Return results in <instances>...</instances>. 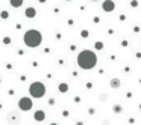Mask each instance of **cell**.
<instances>
[{
    "label": "cell",
    "mask_w": 141,
    "mask_h": 125,
    "mask_svg": "<svg viewBox=\"0 0 141 125\" xmlns=\"http://www.w3.org/2000/svg\"><path fill=\"white\" fill-rule=\"evenodd\" d=\"M97 63V56L91 50H83L78 54V65L82 69H93Z\"/></svg>",
    "instance_id": "1"
},
{
    "label": "cell",
    "mask_w": 141,
    "mask_h": 125,
    "mask_svg": "<svg viewBox=\"0 0 141 125\" xmlns=\"http://www.w3.org/2000/svg\"><path fill=\"white\" fill-rule=\"evenodd\" d=\"M18 107H20V110H23V111L31 110L32 109V99H31V98H27V96L21 98V99L18 101Z\"/></svg>",
    "instance_id": "5"
},
{
    "label": "cell",
    "mask_w": 141,
    "mask_h": 125,
    "mask_svg": "<svg viewBox=\"0 0 141 125\" xmlns=\"http://www.w3.org/2000/svg\"><path fill=\"white\" fill-rule=\"evenodd\" d=\"M40 2H41V3H44V2H46V0H40Z\"/></svg>",
    "instance_id": "18"
},
{
    "label": "cell",
    "mask_w": 141,
    "mask_h": 125,
    "mask_svg": "<svg viewBox=\"0 0 141 125\" xmlns=\"http://www.w3.org/2000/svg\"><path fill=\"white\" fill-rule=\"evenodd\" d=\"M9 2H11V6L14 8H20L23 5V0H9Z\"/></svg>",
    "instance_id": "9"
},
{
    "label": "cell",
    "mask_w": 141,
    "mask_h": 125,
    "mask_svg": "<svg viewBox=\"0 0 141 125\" xmlns=\"http://www.w3.org/2000/svg\"><path fill=\"white\" fill-rule=\"evenodd\" d=\"M94 47H96V50H102V48H103V44H102V42H96Z\"/></svg>",
    "instance_id": "12"
},
{
    "label": "cell",
    "mask_w": 141,
    "mask_h": 125,
    "mask_svg": "<svg viewBox=\"0 0 141 125\" xmlns=\"http://www.w3.org/2000/svg\"><path fill=\"white\" fill-rule=\"evenodd\" d=\"M93 2H96V0H93Z\"/></svg>",
    "instance_id": "19"
},
{
    "label": "cell",
    "mask_w": 141,
    "mask_h": 125,
    "mask_svg": "<svg viewBox=\"0 0 141 125\" xmlns=\"http://www.w3.org/2000/svg\"><path fill=\"white\" fill-rule=\"evenodd\" d=\"M53 125H55V124H53Z\"/></svg>",
    "instance_id": "20"
},
{
    "label": "cell",
    "mask_w": 141,
    "mask_h": 125,
    "mask_svg": "<svg viewBox=\"0 0 141 125\" xmlns=\"http://www.w3.org/2000/svg\"><path fill=\"white\" fill-rule=\"evenodd\" d=\"M24 44L27 45V47H38L41 42H43V35L40 33L38 30H35V29H31V30H27L24 33Z\"/></svg>",
    "instance_id": "2"
},
{
    "label": "cell",
    "mask_w": 141,
    "mask_h": 125,
    "mask_svg": "<svg viewBox=\"0 0 141 125\" xmlns=\"http://www.w3.org/2000/svg\"><path fill=\"white\" fill-rule=\"evenodd\" d=\"M82 36H83V38H87V36H88V32L83 30V32H82Z\"/></svg>",
    "instance_id": "17"
},
{
    "label": "cell",
    "mask_w": 141,
    "mask_h": 125,
    "mask_svg": "<svg viewBox=\"0 0 141 125\" xmlns=\"http://www.w3.org/2000/svg\"><path fill=\"white\" fill-rule=\"evenodd\" d=\"M35 119H36V121H43V119H44V111H41V110L36 111V113H35Z\"/></svg>",
    "instance_id": "10"
},
{
    "label": "cell",
    "mask_w": 141,
    "mask_h": 125,
    "mask_svg": "<svg viewBox=\"0 0 141 125\" xmlns=\"http://www.w3.org/2000/svg\"><path fill=\"white\" fill-rule=\"evenodd\" d=\"M109 84H111V88H114V89H118L120 88V84H121V81L118 80V78H112L109 81Z\"/></svg>",
    "instance_id": "7"
},
{
    "label": "cell",
    "mask_w": 141,
    "mask_h": 125,
    "mask_svg": "<svg viewBox=\"0 0 141 125\" xmlns=\"http://www.w3.org/2000/svg\"><path fill=\"white\" fill-rule=\"evenodd\" d=\"M59 91H61V92H67V91H68V84H67V83H61V84H59Z\"/></svg>",
    "instance_id": "11"
},
{
    "label": "cell",
    "mask_w": 141,
    "mask_h": 125,
    "mask_svg": "<svg viewBox=\"0 0 141 125\" xmlns=\"http://www.w3.org/2000/svg\"><path fill=\"white\" fill-rule=\"evenodd\" d=\"M2 18H8V12H6V11L2 12Z\"/></svg>",
    "instance_id": "16"
},
{
    "label": "cell",
    "mask_w": 141,
    "mask_h": 125,
    "mask_svg": "<svg viewBox=\"0 0 141 125\" xmlns=\"http://www.w3.org/2000/svg\"><path fill=\"white\" fill-rule=\"evenodd\" d=\"M130 5H132V8H135V6H138V2H137V0H132Z\"/></svg>",
    "instance_id": "14"
},
{
    "label": "cell",
    "mask_w": 141,
    "mask_h": 125,
    "mask_svg": "<svg viewBox=\"0 0 141 125\" xmlns=\"http://www.w3.org/2000/svg\"><path fill=\"white\" fill-rule=\"evenodd\" d=\"M24 14H26V17H27V18H33V17L36 15V11H35L33 8H27Z\"/></svg>",
    "instance_id": "8"
},
{
    "label": "cell",
    "mask_w": 141,
    "mask_h": 125,
    "mask_svg": "<svg viewBox=\"0 0 141 125\" xmlns=\"http://www.w3.org/2000/svg\"><path fill=\"white\" fill-rule=\"evenodd\" d=\"M114 111H115V113H120V111H121V107H120V106H115V107H114Z\"/></svg>",
    "instance_id": "13"
},
{
    "label": "cell",
    "mask_w": 141,
    "mask_h": 125,
    "mask_svg": "<svg viewBox=\"0 0 141 125\" xmlns=\"http://www.w3.org/2000/svg\"><path fill=\"white\" fill-rule=\"evenodd\" d=\"M100 99H102V101H106V94H102V95H100Z\"/></svg>",
    "instance_id": "15"
},
{
    "label": "cell",
    "mask_w": 141,
    "mask_h": 125,
    "mask_svg": "<svg viewBox=\"0 0 141 125\" xmlns=\"http://www.w3.org/2000/svg\"><path fill=\"white\" fill-rule=\"evenodd\" d=\"M20 113L18 111H9L8 115H6V121L9 122L11 125H18L20 124Z\"/></svg>",
    "instance_id": "4"
},
{
    "label": "cell",
    "mask_w": 141,
    "mask_h": 125,
    "mask_svg": "<svg viewBox=\"0 0 141 125\" xmlns=\"http://www.w3.org/2000/svg\"><path fill=\"white\" fill-rule=\"evenodd\" d=\"M102 9H103L105 12H112V11L115 9V3H114L112 0H105L103 5H102Z\"/></svg>",
    "instance_id": "6"
},
{
    "label": "cell",
    "mask_w": 141,
    "mask_h": 125,
    "mask_svg": "<svg viewBox=\"0 0 141 125\" xmlns=\"http://www.w3.org/2000/svg\"><path fill=\"white\" fill-rule=\"evenodd\" d=\"M29 94L33 98H43L46 95V86L41 81H33L29 86Z\"/></svg>",
    "instance_id": "3"
}]
</instances>
